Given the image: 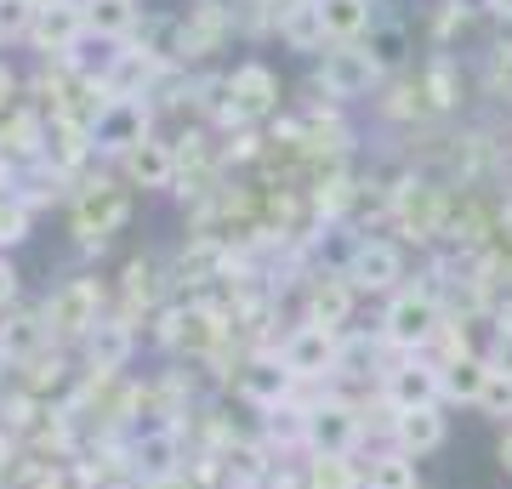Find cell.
<instances>
[{"instance_id":"21","label":"cell","mask_w":512,"mask_h":489,"mask_svg":"<svg viewBox=\"0 0 512 489\" xmlns=\"http://www.w3.org/2000/svg\"><path fill=\"white\" fill-rule=\"evenodd\" d=\"M92 148H97L92 126H80V120H52V126H46V165H52L57 177H69Z\"/></svg>"},{"instance_id":"2","label":"cell","mask_w":512,"mask_h":489,"mask_svg":"<svg viewBox=\"0 0 512 489\" xmlns=\"http://www.w3.org/2000/svg\"><path fill=\"white\" fill-rule=\"evenodd\" d=\"M393 228H399L410 245H439L444 228H450V182H427V177H399L393 188Z\"/></svg>"},{"instance_id":"27","label":"cell","mask_w":512,"mask_h":489,"mask_svg":"<svg viewBox=\"0 0 512 489\" xmlns=\"http://www.w3.org/2000/svg\"><path fill=\"white\" fill-rule=\"evenodd\" d=\"M319 18H325L330 46L336 40H359L365 29H376L370 23V0H319Z\"/></svg>"},{"instance_id":"23","label":"cell","mask_w":512,"mask_h":489,"mask_svg":"<svg viewBox=\"0 0 512 489\" xmlns=\"http://www.w3.org/2000/svg\"><path fill=\"white\" fill-rule=\"evenodd\" d=\"M86 12V35L97 40H126L137 29V0H80Z\"/></svg>"},{"instance_id":"37","label":"cell","mask_w":512,"mask_h":489,"mask_svg":"<svg viewBox=\"0 0 512 489\" xmlns=\"http://www.w3.org/2000/svg\"><path fill=\"white\" fill-rule=\"evenodd\" d=\"M456 29H467V6H461V0H444L439 12H433V35L450 40Z\"/></svg>"},{"instance_id":"12","label":"cell","mask_w":512,"mask_h":489,"mask_svg":"<svg viewBox=\"0 0 512 489\" xmlns=\"http://www.w3.org/2000/svg\"><path fill=\"white\" fill-rule=\"evenodd\" d=\"M131 472L143 478V484H154V478H171V472H188L183 461V427H148V433L131 438Z\"/></svg>"},{"instance_id":"40","label":"cell","mask_w":512,"mask_h":489,"mask_svg":"<svg viewBox=\"0 0 512 489\" xmlns=\"http://www.w3.org/2000/svg\"><path fill=\"white\" fill-rule=\"evenodd\" d=\"M495 461H501V472L512 478V421L501 427V444H495Z\"/></svg>"},{"instance_id":"7","label":"cell","mask_w":512,"mask_h":489,"mask_svg":"<svg viewBox=\"0 0 512 489\" xmlns=\"http://www.w3.org/2000/svg\"><path fill=\"white\" fill-rule=\"evenodd\" d=\"M342 273H348V285L359 290V296H376V290H399V279H404V256H399V245L393 239H382V234H365V239H353V251H348V262H342Z\"/></svg>"},{"instance_id":"33","label":"cell","mask_w":512,"mask_h":489,"mask_svg":"<svg viewBox=\"0 0 512 489\" xmlns=\"http://www.w3.org/2000/svg\"><path fill=\"white\" fill-rule=\"evenodd\" d=\"M484 86H490V97H507V103H512V40H495V46H490Z\"/></svg>"},{"instance_id":"42","label":"cell","mask_w":512,"mask_h":489,"mask_svg":"<svg viewBox=\"0 0 512 489\" xmlns=\"http://www.w3.org/2000/svg\"><path fill=\"white\" fill-rule=\"evenodd\" d=\"M484 6H490L495 18H507V23H512V0H484Z\"/></svg>"},{"instance_id":"3","label":"cell","mask_w":512,"mask_h":489,"mask_svg":"<svg viewBox=\"0 0 512 489\" xmlns=\"http://www.w3.org/2000/svg\"><path fill=\"white\" fill-rule=\"evenodd\" d=\"M131 217V194L120 188V182L97 177L86 182V188H74V205H69V234L80 239V245H92V251H103L109 245V234H120Z\"/></svg>"},{"instance_id":"9","label":"cell","mask_w":512,"mask_h":489,"mask_svg":"<svg viewBox=\"0 0 512 489\" xmlns=\"http://www.w3.org/2000/svg\"><path fill=\"white\" fill-rule=\"evenodd\" d=\"M359 433H365V421L348 399H325L313 416H302V444L313 455H353Z\"/></svg>"},{"instance_id":"17","label":"cell","mask_w":512,"mask_h":489,"mask_svg":"<svg viewBox=\"0 0 512 489\" xmlns=\"http://www.w3.org/2000/svg\"><path fill=\"white\" fill-rule=\"evenodd\" d=\"M12 387H23V393H35V399L52 404V393H63V387H69V347L46 342L40 353H29V359L18 364Z\"/></svg>"},{"instance_id":"26","label":"cell","mask_w":512,"mask_h":489,"mask_svg":"<svg viewBox=\"0 0 512 489\" xmlns=\"http://www.w3.org/2000/svg\"><path fill=\"white\" fill-rule=\"evenodd\" d=\"M439 381H444V399H456V404H473L478 410V399H484V381H490V359H461V364H444L439 370Z\"/></svg>"},{"instance_id":"30","label":"cell","mask_w":512,"mask_h":489,"mask_svg":"<svg viewBox=\"0 0 512 489\" xmlns=\"http://www.w3.org/2000/svg\"><path fill=\"white\" fill-rule=\"evenodd\" d=\"M382 114L387 120H399V126H410V120H427L433 114V103H427V91H421V80H393L382 97Z\"/></svg>"},{"instance_id":"39","label":"cell","mask_w":512,"mask_h":489,"mask_svg":"<svg viewBox=\"0 0 512 489\" xmlns=\"http://www.w3.org/2000/svg\"><path fill=\"white\" fill-rule=\"evenodd\" d=\"M12 97H18V74H12L6 63H0V114H12V109H18Z\"/></svg>"},{"instance_id":"34","label":"cell","mask_w":512,"mask_h":489,"mask_svg":"<svg viewBox=\"0 0 512 489\" xmlns=\"http://www.w3.org/2000/svg\"><path fill=\"white\" fill-rule=\"evenodd\" d=\"M18 239H29V205L18 194H0V251L18 245Z\"/></svg>"},{"instance_id":"25","label":"cell","mask_w":512,"mask_h":489,"mask_svg":"<svg viewBox=\"0 0 512 489\" xmlns=\"http://www.w3.org/2000/svg\"><path fill=\"white\" fill-rule=\"evenodd\" d=\"M46 342H52V336H46V325H40V313H12V319L0 325V364H23Z\"/></svg>"},{"instance_id":"5","label":"cell","mask_w":512,"mask_h":489,"mask_svg":"<svg viewBox=\"0 0 512 489\" xmlns=\"http://www.w3.org/2000/svg\"><path fill=\"white\" fill-rule=\"evenodd\" d=\"M439 325H444V302H439V290H433V285L393 290V302H387V313H382V336L399 347V353L427 347Z\"/></svg>"},{"instance_id":"41","label":"cell","mask_w":512,"mask_h":489,"mask_svg":"<svg viewBox=\"0 0 512 489\" xmlns=\"http://www.w3.org/2000/svg\"><path fill=\"white\" fill-rule=\"evenodd\" d=\"M501 251H512V200L501 205Z\"/></svg>"},{"instance_id":"8","label":"cell","mask_w":512,"mask_h":489,"mask_svg":"<svg viewBox=\"0 0 512 489\" xmlns=\"http://www.w3.org/2000/svg\"><path fill=\"white\" fill-rule=\"evenodd\" d=\"M228 29H234V12L217 6V0H200V6H188V18H177V35H171L165 52L177 57V63H200V57H211L222 46Z\"/></svg>"},{"instance_id":"20","label":"cell","mask_w":512,"mask_h":489,"mask_svg":"<svg viewBox=\"0 0 512 489\" xmlns=\"http://www.w3.org/2000/svg\"><path fill=\"white\" fill-rule=\"evenodd\" d=\"M393 444L410 450L421 461L427 450H439L444 444V416L439 404H421V410H393Z\"/></svg>"},{"instance_id":"22","label":"cell","mask_w":512,"mask_h":489,"mask_svg":"<svg viewBox=\"0 0 512 489\" xmlns=\"http://www.w3.org/2000/svg\"><path fill=\"white\" fill-rule=\"evenodd\" d=\"M421 91H427V103H433V114H450L461 103V63L450 52H433L427 63H421Z\"/></svg>"},{"instance_id":"35","label":"cell","mask_w":512,"mask_h":489,"mask_svg":"<svg viewBox=\"0 0 512 489\" xmlns=\"http://www.w3.org/2000/svg\"><path fill=\"white\" fill-rule=\"evenodd\" d=\"M478 410H484V416H495V421H507V416H512V376H507V370H490Z\"/></svg>"},{"instance_id":"24","label":"cell","mask_w":512,"mask_h":489,"mask_svg":"<svg viewBox=\"0 0 512 489\" xmlns=\"http://www.w3.org/2000/svg\"><path fill=\"white\" fill-rule=\"evenodd\" d=\"M365 489H421V472H416V455L410 450H382L365 461Z\"/></svg>"},{"instance_id":"31","label":"cell","mask_w":512,"mask_h":489,"mask_svg":"<svg viewBox=\"0 0 512 489\" xmlns=\"http://www.w3.org/2000/svg\"><path fill=\"white\" fill-rule=\"evenodd\" d=\"M370 57H376V63H382V74L387 69H399L404 57H410V35H404L399 23H382V29H370Z\"/></svg>"},{"instance_id":"15","label":"cell","mask_w":512,"mask_h":489,"mask_svg":"<svg viewBox=\"0 0 512 489\" xmlns=\"http://www.w3.org/2000/svg\"><path fill=\"white\" fill-rule=\"evenodd\" d=\"M80 347H86V370L92 376H120L131 364V347H137V325H126L120 313H109Z\"/></svg>"},{"instance_id":"13","label":"cell","mask_w":512,"mask_h":489,"mask_svg":"<svg viewBox=\"0 0 512 489\" xmlns=\"http://www.w3.org/2000/svg\"><path fill=\"white\" fill-rule=\"evenodd\" d=\"M40 57H69L80 40H86V12H80V0H46L40 6L35 29H29Z\"/></svg>"},{"instance_id":"1","label":"cell","mask_w":512,"mask_h":489,"mask_svg":"<svg viewBox=\"0 0 512 489\" xmlns=\"http://www.w3.org/2000/svg\"><path fill=\"white\" fill-rule=\"evenodd\" d=\"M103 302H109V285L97 279V273H80V279H63V285L40 302V325H46V336H52L57 347L69 342H86L109 313H103Z\"/></svg>"},{"instance_id":"28","label":"cell","mask_w":512,"mask_h":489,"mask_svg":"<svg viewBox=\"0 0 512 489\" xmlns=\"http://www.w3.org/2000/svg\"><path fill=\"white\" fill-rule=\"evenodd\" d=\"M302 478L308 489H365V467H353V455H313Z\"/></svg>"},{"instance_id":"14","label":"cell","mask_w":512,"mask_h":489,"mask_svg":"<svg viewBox=\"0 0 512 489\" xmlns=\"http://www.w3.org/2000/svg\"><path fill=\"white\" fill-rule=\"evenodd\" d=\"M92 143L103 148V154H120V160H126L137 143H148V109L137 103V97H114L109 109L97 114Z\"/></svg>"},{"instance_id":"6","label":"cell","mask_w":512,"mask_h":489,"mask_svg":"<svg viewBox=\"0 0 512 489\" xmlns=\"http://www.w3.org/2000/svg\"><path fill=\"white\" fill-rule=\"evenodd\" d=\"M336 359H342V330H325V325H291L285 342H279V364L291 370L296 381H325L336 376Z\"/></svg>"},{"instance_id":"43","label":"cell","mask_w":512,"mask_h":489,"mask_svg":"<svg viewBox=\"0 0 512 489\" xmlns=\"http://www.w3.org/2000/svg\"><path fill=\"white\" fill-rule=\"evenodd\" d=\"M501 279H507V296H512V251H501Z\"/></svg>"},{"instance_id":"18","label":"cell","mask_w":512,"mask_h":489,"mask_svg":"<svg viewBox=\"0 0 512 489\" xmlns=\"http://www.w3.org/2000/svg\"><path fill=\"white\" fill-rule=\"evenodd\" d=\"M154 302H160V268L148 262V256H131L126 268H120V319L126 325H137V319H148L154 313Z\"/></svg>"},{"instance_id":"38","label":"cell","mask_w":512,"mask_h":489,"mask_svg":"<svg viewBox=\"0 0 512 489\" xmlns=\"http://www.w3.org/2000/svg\"><path fill=\"white\" fill-rule=\"evenodd\" d=\"M12 302H18V268H12V262L0 256V313L12 308Z\"/></svg>"},{"instance_id":"16","label":"cell","mask_w":512,"mask_h":489,"mask_svg":"<svg viewBox=\"0 0 512 489\" xmlns=\"http://www.w3.org/2000/svg\"><path fill=\"white\" fill-rule=\"evenodd\" d=\"M291 370L279 359H262V353H251L245 359V370L234 376V387H239V399H251L256 410H279V404L291 399Z\"/></svg>"},{"instance_id":"29","label":"cell","mask_w":512,"mask_h":489,"mask_svg":"<svg viewBox=\"0 0 512 489\" xmlns=\"http://www.w3.org/2000/svg\"><path fill=\"white\" fill-rule=\"evenodd\" d=\"M427 359L439 364H461L473 359V336H467V319H456V313H444V325L433 330V342H427Z\"/></svg>"},{"instance_id":"19","label":"cell","mask_w":512,"mask_h":489,"mask_svg":"<svg viewBox=\"0 0 512 489\" xmlns=\"http://www.w3.org/2000/svg\"><path fill=\"white\" fill-rule=\"evenodd\" d=\"M120 171H126V188H171L177 182V154H171V143L148 137L120 160Z\"/></svg>"},{"instance_id":"36","label":"cell","mask_w":512,"mask_h":489,"mask_svg":"<svg viewBox=\"0 0 512 489\" xmlns=\"http://www.w3.org/2000/svg\"><path fill=\"white\" fill-rule=\"evenodd\" d=\"M490 370H507L512 376V319H495V342H490Z\"/></svg>"},{"instance_id":"44","label":"cell","mask_w":512,"mask_h":489,"mask_svg":"<svg viewBox=\"0 0 512 489\" xmlns=\"http://www.w3.org/2000/svg\"><path fill=\"white\" fill-rule=\"evenodd\" d=\"M40 6H46V0H40Z\"/></svg>"},{"instance_id":"4","label":"cell","mask_w":512,"mask_h":489,"mask_svg":"<svg viewBox=\"0 0 512 489\" xmlns=\"http://www.w3.org/2000/svg\"><path fill=\"white\" fill-rule=\"evenodd\" d=\"M319 91H325L330 103H353V97H370V91L382 86V63L370 57L365 40H336L319 52V69H313Z\"/></svg>"},{"instance_id":"11","label":"cell","mask_w":512,"mask_h":489,"mask_svg":"<svg viewBox=\"0 0 512 489\" xmlns=\"http://www.w3.org/2000/svg\"><path fill=\"white\" fill-rule=\"evenodd\" d=\"M353 302H359V290L348 285V273H308V285H302V319L308 325L342 330L353 319Z\"/></svg>"},{"instance_id":"10","label":"cell","mask_w":512,"mask_h":489,"mask_svg":"<svg viewBox=\"0 0 512 489\" xmlns=\"http://www.w3.org/2000/svg\"><path fill=\"white\" fill-rule=\"evenodd\" d=\"M444 399V381L433 359H399L382 376V404L387 410H421V404H439Z\"/></svg>"},{"instance_id":"32","label":"cell","mask_w":512,"mask_h":489,"mask_svg":"<svg viewBox=\"0 0 512 489\" xmlns=\"http://www.w3.org/2000/svg\"><path fill=\"white\" fill-rule=\"evenodd\" d=\"M40 18V0H0V40H29Z\"/></svg>"}]
</instances>
